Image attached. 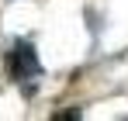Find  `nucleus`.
Wrapping results in <instances>:
<instances>
[{
  "mask_svg": "<svg viewBox=\"0 0 128 121\" xmlns=\"http://www.w3.org/2000/svg\"><path fill=\"white\" fill-rule=\"evenodd\" d=\"M7 73L14 80H35L42 73V62L31 42H14V48L7 52Z\"/></svg>",
  "mask_w": 128,
  "mask_h": 121,
  "instance_id": "obj_1",
  "label": "nucleus"
}]
</instances>
